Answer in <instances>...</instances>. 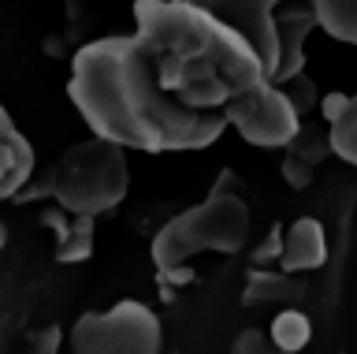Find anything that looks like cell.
<instances>
[{
	"label": "cell",
	"mask_w": 357,
	"mask_h": 354,
	"mask_svg": "<svg viewBox=\"0 0 357 354\" xmlns=\"http://www.w3.org/2000/svg\"><path fill=\"white\" fill-rule=\"evenodd\" d=\"M312 8V19H317V27H324L331 38L339 41H357V4L350 0H317Z\"/></svg>",
	"instance_id": "obj_12"
},
{
	"label": "cell",
	"mask_w": 357,
	"mask_h": 354,
	"mask_svg": "<svg viewBox=\"0 0 357 354\" xmlns=\"http://www.w3.org/2000/svg\"><path fill=\"white\" fill-rule=\"evenodd\" d=\"M279 246H283V228H279V224H272V228H268V239L261 242V246H257L253 261H257V265L279 261Z\"/></svg>",
	"instance_id": "obj_19"
},
{
	"label": "cell",
	"mask_w": 357,
	"mask_h": 354,
	"mask_svg": "<svg viewBox=\"0 0 357 354\" xmlns=\"http://www.w3.org/2000/svg\"><path fill=\"white\" fill-rule=\"evenodd\" d=\"M312 339V325L301 309H279L272 317V328H268V343L279 354H298L305 343Z\"/></svg>",
	"instance_id": "obj_11"
},
{
	"label": "cell",
	"mask_w": 357,
	"mask_h": 354,
	"mask_svg": "<svg viewBox=\"0 0 357 354\" xmlns=\"http://www.w3.org/2000/svg\"><path fill=\"white\" fill-rule=\"evenodd\" d=\"M245 239H250V205L242 198V179H234V172H223L205 202L172 216L156 231L153 261H156V272L183 269L201 250L238 253Z\"/></svg>",
	"instance_id": "obj_2"
},
{
	"label": "cell",
	"mask_w": 357,
	"mask_h": 354,
	"mask_svg": "<svg viewBox=\"0 0 357 354\" xmlns=\"http://www.w3.org/2000/svg\"><path fill=\"white\" fill-rule=\"evenodd\" d=\"M328 261V231L317 216H298L290 228H283V246H279V269L283 276L312 272Z\"/></svg>",
	"instance_id": "obj_8"
},
{
	"label": "cell",
	"mask_w": 357,
	"mask_h": 354,
	"mask_svg": "<svg viewBox=\"0 0 357 354\" xmlns=\"http://www.w3.org/2000/svg\"><path fill=\"white\" fill-rule=\"evenodd\" d=\"M283 179L294 186V191H305V186L312 183V168L301 164V161H294V157H283Z\"/></svg>",
	"instance_id": "obj_20"
},
{
	"label": "cell",
	"mask_w": 357,
	"mask_h": 354,
	"mask_svg": "<svg viewBox=\"0 0 357 354\" xmlns=\"http://www.w3.org/2000/svg\"><path fill=\"white\" fill-rule=\"evenodd\" d=\"M264 82L250 45L197 0H138L134 34L75 52L67 94L100 142L142 153L205 149L227 105Z\"/></svg>",
	"instance_id": "obj_1"
},
{
	"label": "cell",
	"mask_w": 357,
	"mask_h": 354,
	"mask_svg": "<svg viewBox=\"0 0 357 354\" xmlns=\"http://www.w3.org/2000/svg\"><path fill=\"white\" fill-rule=\"evenodd\" d=\"M275 23V45H279V60H275V75L268 86H283L298 75H305V38L317 30L309 4H283L272 15Z\"/></svg>",
	"instance_id": "obj_7"
},
{
	"label": "cell",
	"mask_w": 357,
	"mask_h": 354,
	"mask_svg": "<svg viewBox=\"0 0 357 354\" xmlns=\"http://www.w3.org/2000/svg\"><path fill=\"white\" fill-rule=\"evenodd\" d=\"M328 131L317 127V124H301L298 135L287 142V157H294L301 164H309V168H317V164L328 157Z\"/></svg>",
	"instance_id": "obj_14"
},
{
	"label": "cell",
	"mask_w": 357,
	"mask_h": 354,
	"mask_svg": "<svg viewBox=\"0 0 357 354\" xmlns=\"http://www.w3.org/2000/svg\"><path fill=\"white\" fill-rule=\"evenodd\" d=\"M301 295H305V283H301L298 276L253 269L245 276L242 302L245 306H287V309H294V302H301Z\"/></svg>",
	"instance_id": "obj_10"
},
{
	"label": "cell",
	"mask_w": 357,
	"mask_h": 354,
	"mask_svg": "<svg viewBox=\"0 0 357 354\" xmlns=\"http://www.w3.org/2000/svg\"><path fill=\"white\" fill-rule=\"evenodd\" d=\"M89 253H93V220L75 216L71 228H67V235L56 242V261L75 265V261H86Z\"/></svg>",
	"instance_id": "obj_15"
},
{
	"label": "cell",
	"mask_w": 357,
	"mask_h": 354,
	"mask_svg": "<svg viewBox=\"0 0 357 354\" xmlns=\"http://www.w3.org/2000/svg\"><path fill=\"white\" fill-rule=\"evenodd\" d=\"M190 280H194V272H190L186 265H183V269H167V272H160V283H190Z\"/></svg>",
	"instance_id": "obj_23"
},
{
	"label": "cell",
	"mask_w": 357,
	"mask_h": 354,
	"mask_svg": "<svg viewBox=\"0 0 357 354\" xmlns=\"http://www.w3.org/2000/svg\"><path fill=\"white\" fill-rule=\"evenodd\" d=\"M328 149L339 153L346 164L357 161V101L350 97V105L328 124Z\"/></svg>",
	"instance_id": "obj_13"
},
{
	"label": "cell",
	"mask_w": 357,
	"mask_h": 354,
	"mask_svg": "<svg viewBox=\"0 0 357 354\" xmlns=\"http://www.w3.org/2000/svg\"><path fill=\"white\" fill-rule=\"evenodd\" d=\"M279 94L287 97V105L294 108V112L301 116V112H309V108H317V86H312V79L309 75H298V79H290V82H283V86H275Z\"/></svg>",
	"instance_id": "obj_16"
},
{
	"label": "cell",
	"mask_w": 357,
	"mask_h": 354,
	"mask_svg": "<svg viewBox=\"0 0 357 354\" xmlns=\"http://www.w3.org/2000/svg\"><path fill=\"white\" fill-rule=\"evenodd\" d=\"M231 354H279V351L268 343V336L261 328H245L242 336L231 343Z\"/></svg>",
	"instance_id": "obj_17"
},
{
	"label": "cell",
	"mask_w": 357,
	"mask_h": 354,
	"mask_svg": "<svg viewBox=\"0 0 357 354\" xmlns=\"http://www.w3.org/2000/svg\"><path fill=\"white\" fill-rule=\"evenodd\" d=\"M160 317L134 298H123L105 314H82L71 328L75 354H160Z\"/></svg>",
	"instance_id": "obj_4"
},
{
	"label": "cell",
	"mask_w": 357,
	"mask_h": 354,
	"mask_svg": "<svg viewBox=\"0 0 357 354\" xmlns=\"http://www.w3.org/2000/svg\"><path fill=\"white\" fill-rule=\"evenodd\" d=\"M41 224H49L52 235H56V242H60V239L67 235V228H71V220H67L63 209H45V213H41Z\"/></svg>",
	"instance_id": "obj_21"
},
{
	"label": "cell",
	"mask_w": 357,
	"mask_h": 354,
	"mask_svg": "<svg viewBox=\"0 0 357 354\" xmlns=\"http://www.w3.org/2000/svg\"><path fill=\"white\" fill-rule=\"evenodd\" d=\"M227 127H238V135L250 146L261 149H287V142L298 135L301 119L287 105V97L275 86H253L227 105Z\"/></svg>",
	"instance_id": "obj_5"
},
{
	"label": "cell",
	"mask_w": 357,
	"mask_h": 354,
	"mask_svg": "<svg viewBox=\"0 0 357 354\" xmlns=\"http://www.w3.org/2000/svg\"><path fill=\"white\" fill-rule=\"evenodd\" d=\"M4 242H8V231H4V224H0V246H4Z\"/></svg>",
	"instance_id": "obj_24"
},
{
	"label": "cell",
	"mask_w": 357,
	"mask_h": 354,
	"mask_svg": "<svg viewBox=\"0 0 357 354\" xmlns=\"http://www.w3.org/2000/svg\"><path fill=\"white\" fill-rule=\"evenodd\" d=\"M33 179V146L11 124L8 108L0 105V198H15Z\"/></svg>",
	"instance_id": "obj_9"
},
{
	"label": "cell",
	"mask_w": 357,
	"mask_h": 354,
	"mask_svg": "<svg viewBox=\"0 0 357 354\" xmlns=\"http://www.w3.org/2000/svg\"><path fill=\"white\" fill-rule=\"evenodd\" d=\"M201 8L220 19L227 30H234L245 45H250V52L257 60H261V71H264V82H272L275 75V60H279V45H275V4H268V0H197Z\"/></svg>",
	"instance_id": "obj_6"
},
{
	"label": "cell",
	"mask_w": 357,
	"mask_h": 354,
	"mask_svg": "<svg viewBox=\"0 0 357 354\" xmlns=\"http://www.w3.org/2000/svg\"><path fill=\"white\" fill-rule=\"evenodd\" d=\"M346 105H350V97H346V94H328V97H320V112H324V119H328V124L342 112Z\"/></svg>",
	"instance_id": "obj_22"
},
{
	"label": "cell",
	"mask_w": 357,
	"mask_h": 354,
	"mask_svg": "<svg viewBox=\"0 0 357 354\" xmlns=\"http://www.w3.org/2000/svg\"><path fill=\"white\" fill-rule=\"evenodd\" d=\"M60 339H63V332L56 325L41 328V332H30V354H56L60 351Z\"/></svg>",
	"instance_id": "obj_18"
},
{
	"label": "cell",
	"mask_w": 357,
	"mask_h": 354,
	"mask_svg": "<svg viewBox=\"0 0 357 354\" xmlns=\"http://www.w3.org/2000/svg\"><path fill=\"white\" fill-rule=\"evenodd\" d=\"M49 179H52V198L60 202L63 213L93 220L100 213H112L127 198L130 186L127 153L100 138L78 142L49 168Z\"/></svg>",
	"instance_id": "obj_3"
}]
</instances>
